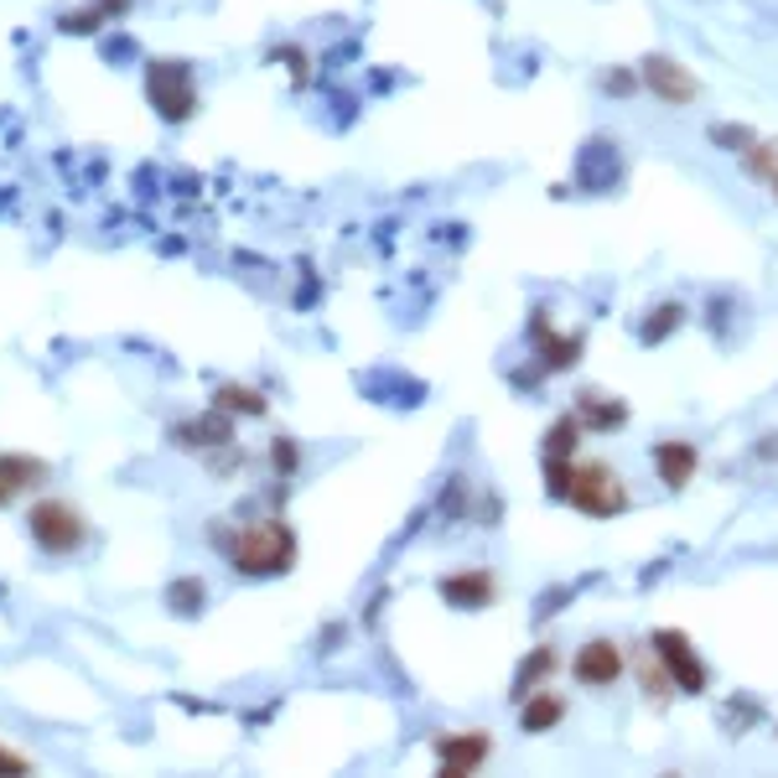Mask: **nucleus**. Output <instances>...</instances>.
Returning <instances> with one entry per match:
<instances>
[{"label": "nucleus", "instance_id": "nucleus-17", "mask_svg": "<svg viewBox=\"0 0 778 778\" xmlns=\"http://www.w3.org/2000/svg\"><path fill=\"white\" fill-rule=\"evenodd\" d=\"M535 328H540V337H545V364H550V369H571L576 354H582V337H550V332H545V311Z\"/></svg>", "mask_w": 778, "mask_h": 778}, {"label": "nucleus", "instance_id": "nucleus-15", "mask_svg": "<svg viewBox=\"0 0 778 778\" xmlns=\"http://www.w3.org/2000/svg\"><path fill=\"white\" fill-rule=\"evenodd\" d=\"M582 425H591V431H613V425H623L628 421V410L623 405H608L602 395H582Z\"/></svg>", "mask_w": 778, "mask_h": 778}, {"label": "nucleus", "instance_id": "nucleus-9", "mask_svg": "<svg viewBox=\"0 0 778 778\" xmlns=\"http://www.w3.org/2000/svg\"><path fill=\"white\" fill-rule=\"evenodd\" d=\"M442 602L451 608H462V613H477V608H488L494 602V576L488 571H462V576H442Z\"/></svg>", "mask_w": 778, "mask_h": 778}, {"label": "nucleus", "instance_id": "nucleus-3", "mask_svg": "<svg viewBox=\"0 0 778 778\" xmlns=\"http://www.w3.org/2000/svg\"><path fill=\"white\" fill-rule=\"evenodd\" d=\"M566 503H576L582 514H597V519L623 514L628 509V483L608 462H587V468H576V483H571Z\"/></svg>", "mask_w": 778, "mask_h": 778}, {"label": "nucleus", "instance_id": "nucleus-1", "mask_svg": "<svg viewBox=\"0 0 778 778\" xmlns=\"http://www.w3.org/2000/svg\"><path fill=\"white\" fill-rule=\"evenodd\" d=\"M229 561H234V571H244V576H281V571H291V561H296V535H291V524H281V519H259V524H250L234 540Z\"/></svg>", "mask_w": 778, "mask_h": 778}, {"label": "nucleus", "instance_id": "nucleus-26", "mask_svg": "<svg viewBox=\"0 0 778 778\" xmlns=\"http://www.w3.org/2000/svg\"><path fill=\"white\" fill-rule=\"evenodd\" d=\"M0 774H31V763H26V757H16V753H5V748H0Z\"/></svg>", "mask_w": 778, "mask_h": 778}, {"label": "nucleus", "instance_id": "nucleus-25", "mask_svg": "<svg viewBox=\"0 0 778 778\" xmlns=\"http://www.w3.org/2000/svg\"><path fill=\"white\" fill-rule=\"evenodd\" d=\"M270 457H276V468H296V447H291V442H276V447H270Z\"/></svg>", "mask_w": 778, "mask_h": 778}, {"label": "nucleus", "instance_id": "nucleus-22", "mask_svg": "<svg viewBox=\"0 0 778 778\" xmlns=\"http://www.w3.org/2000/svg\"><path fill=\"white\" fill-rule=\"evenodd\" d=\"M711 141L731 145V151H748V145H753V130H748V125H711Z\"/></svg>", "mask_w": 778, "mask_h": 778}, {"label": "nucleus", "instance_id": "nucleus-5", "mask_svg": "<svg viewBox=\"0 0 778 778\" xmlns=\"http://www.w3.org/2000/svg\"><path fill=\"white\" fill-rule=\"evenodd\" d=\"M649 649L664 660V669H669L675 690H685V696H701V690H706V664L696 660V649H690V638H685V634L660 628V634L649 638Z\"/></svg>", "mask_w": 778, "mask_h": 778}, {"label": "nucleus", "instance_id": "nucleus-18", "mask_svg": "<svg viewBox=\"0 0 778 778\" xmlns=\"http://www.w3.org/2000/svg\"><path fill=\"white\" fill-rule=\"evenodd\" d=\"M576 436H582V416H561L545 436V457H571L576 451Z\"/></svg>", "mask_w": 778, "mask_h": 778}, {"label": "nucleus", "instance_id": "nucleus-27", "mask_svg": "<svg viewBox=\"0 0 778 778\" xmlns=\"http://www.w3.org/2000/svg\"><path fill=\"white\" fill-rule=\"evenodd\" d=\"M125 5H130V0H99V11H104V16H110V11H115V16H119Z\"/></svg>", "mask_w": 778, "mask_h": 778}, {"label": "nucleus", "instance_id": "nucleus-28", "mask_svg": "<svg viewBox=\"0 0 778 778\" xmlns=\"http://www.w3.org/2000/svg\"><path fill=\"white\" fill-rule=\"evenodd\" d=\"M768 182H774V197H778V166H774V177H768Z\"/></svg>", "mask_w": 778, "mask_h": 778}, {"label": "nucleus", "instance_id": "nucleus-11", "mask_svg": "<svg viewBox=\"0 0 778 778\" xmlns=\"http://www.w3.org/2000/svg\"><path fill=\"white\" fill-rule=\"evenodd\" d=\"M561 716H566V701H561V696H550V690H530V696H524V711H519V727L524 731H550Z\"/></svg>", "mask_w": 778, "mask_h": 778}, {"label": "nucleus", "instance_id": "nucleus-6", "mask_svg": "<svg viewBox=\"0 0 778 778\" xmlns=\"http://www.w3.org/2000/svg\"><path fill=\"white\" fill-rule=\"evenodd\" d=\"M638 78H643V89L654 99H664V104H690V99L701 94V84H696L675 58H664V52L643 58V73H638Z\"/></svg>", "mask_w": 778, "mask_h": 778}, {"label": "nucleus", "instance_id": "nucleus-20", "mask_svg": "<svg viewBox=\"0 0 778 778\" xmlns=\"http://www.w3.org/2000/svg\"><path fill=\"white\" fill-rule=\"evenodd\" d=\"M675 328H680V307H660L643 322V343H660V337H669Z\"/></svg>", "mask_w": 778, "mask_h": 778}, {"label": "nucleus", "instance_id": "nucleus-8", "mask_svg": "<svg viewBox=\"0 0 778 778\" xmlns=\"http://www.w3.org/2000/svg\"><path fill=\"white\" fill-rule=\"evenodd\" d=\"M571 675H576L582 685H613L617 675H623V643H613V638H591V643H582Z\"/></svg>", "mask_w": 778, "mask_h": 778}, {"label": "nucleus", "instance_id": "nucleus-23", "mask_svg": "<svg viewBox=\"0 0 778 778\" xmlns=\"http://www.w3.org/2000/svg\"><path fill=\"white\" fill-rule=\"evenodd\" d=\"M643 690L649 696H669V675H664V660H643Z\"/></svg>", "mask_w": 778, "mask_h": 778}, {"label": "nucleus", "instance_id": "nucleus-13", "mask_svg": "<svg viewBox=\"0 0 778 778\" xmlns=\"http://www.w3.org/2000/svg\"><path fill=\"white\" fill-rule=\"evenodd\" d=\"M203 602H208V587H203L197 576H177V582L166 587V608H171L177 617L203 613Z\"/></svg>", "mask_w": 778, "mask_h": 778}, {"label": "nucleus", "instance_id": "nucleus-24", "mask_svg": "<svg viewBox=\"0 0 778 778\" xmlns=\"http://www.w3.org/2000/svg\"><path fill=\"white\" fill-rule=\"evenodd\" d=\"M602 84H608L613 94H634V89H638V84H643V78H634V73H608Z\"/></svg>", "mask_w": 778, "mask_h": 778}, {"label": "nucleus", "instance_id": "nucleus-7", "mask_svg": "<svg viewBox=\"0 0 778 778\" xmlns=\"http://www.w3.org/2000/svg\"><path fill=\"white\" fill-rule=\"evenodd\" d=\"M488 753H494V742H488L483 731H457V737H442V742H436L442 774H451V778L477 774V768L488 763Z\"/></svg>", "mask_w": 778, "mask_h": 778}, {"label": "nucleus", "instance_id": "nucleus-12", "mask_svg": "<svg viewBox=\"0 0 778 778\" xmlns=\"http://www.w3.org/2000/svg\"><path fill=\"white\" fill-rule=\"evenodd\" d=\"M42 477H48V462H42V457H22V451H5V457H0V483H5L11 494L37 488Z\"/></svg>", "mask_w": 778, "mask_h": 778}, {"label": "nucleus", "instance_id": "nucleus-4", "mask_svg": "<svg viewBox=\"0 0 778 778\" xmlns=\"http://www.w3.org/2000/svg\"><path fill=\"white\" fill-rule=\"evenodd\" d=\"M145 94H151V104H156L162 119H171V125H182V119L197 110V89H192L188 63H171V58L145 68Z\"/></svg>", "mask_w": 778, "mask_h": 778}, {"label": "nucleus", "instance_id": "nucleus-10", "mask_svg": "<svg viewBox=\"0 0 778 778\" xmlns=\"http://www.w3.org/2000/svg\"><path fill=\"white\" fill-rule=\"evenodd\" d=\"M654 468H660V477L669 488H685V483L696 477V468H701V457H696L690 442H660V447H654Z\"/></svg>", "mask_w": 778, "mask_h": 778}, {"label": "nucleus", "instance_id": "nucleus-14", "mask_svg": "<svg viewBox=\"0 0 778 778\" xmlns=\"http://www.w3.org/2000/svg\"><path fill=\"white\" fill-rule=\"evenodd\" d=\"M213 405L224 410V416H265V395L259 390H244V384H218V395H213Z\"/></svg>", "mask_w": 778, "mask_h": 778}, {"label": "nucleus", "instance_id": "nucleus-21", "mask_svg": "<svg viewBox=\"0 0 778 778\" xmlns=\"http://www.w3.org/2000/svg\"><path fill=\"white\" fill-rule=\"evenodd\" d=\"M742 156H748V171H757V177H774V166H778V145L774 141H763V145L753 141Z\"/></svg>", "mask_w": 778, "mask_h": 778}, {"label": "nucleus", "instance_id": "nucleus-19", "mask_svg": "<svg viewBox=\"0 0 778 778\" xmlns=\"http://www.w3.org/2000/svg\"><path fill=\"white\" fill-rule=\"evenodd\" d=\"M571 483H576L571 457H545V488H550V498H571Z\"/></svg>", "mask_w": 778, "mask_h": 778}, {"label": "nucleus", "instance_id": "nucleus-16", "mask_svg": "<svg viewBox=\"0 0 778 778\" xmlns=\"http://www.w3.org/2000/svg\"><path fill=\"white\" fill-rule=\"evenodd\" d=\"M556 669V649H535V660H524L519 664V675H514V696L524 701L530 690H540V680Z\"/></svg>", "mask_w": 778, "mask_h": 778}, {"label": "nucleus", "instance_id": "nucleus-2", "mask_svg": "<svg viewBox=\"0 0 778 778\" xmlns=\"http://www.w3.org/2000/svg\"><path fill=\"white\" fill-rule=\"evenodd\" d=\"M31 540L42 545L48 556H73L78 545L89 540V524H84V514L73 509V503H63V498H42L37 509H31Z\"/></svg>", "mask_w": 778, "mask_h": 778}]
</instances>
